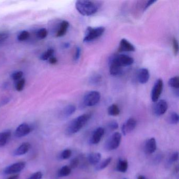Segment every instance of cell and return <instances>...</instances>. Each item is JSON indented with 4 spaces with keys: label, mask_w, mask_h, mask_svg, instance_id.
<instances>
[{
    "label": "cell",
    "mask_w": 179,
    "mask_h": 179,
    "mask_svg": "<svg viewBox=\"0 0 179 179\" xmlns=\"http://www.w3.org/2000/svg\"><path fill=\"white\" fill-rule=\"evenodd\" d=\"M90 118V114L84 113L74 119L67 125L66 129V133L68 136H72L78 133L88 123Z\"/></svg>",
    "instance_id": "1"
},
{
    "label": "cell",
    "mask_w": 179,
    "mask_h": 179,
    "mask_svg": "<svg viewBox=\"0 0 179 179\" xmlns=\"http://www.w3.org/2000/svg\"><path fill=\"white\" fill-rule=\"evenodd\" d=\"M77 11L83 16H91L98 11L99 6L96 2L92 1H77L75 4Z\"/></svg>",
    "instance_id": "2"
},
{
    "label": "cell",
    "mask_w": 179,
    "mask_h": 179,
    "mask_svg": "<svg viewBox=\"0 0 179 179\" xmlns=\"http://www.w3.org/2000/svg\"><path fill=\"white\" fill-rule=\"evenodd\" d=\"M105 31V28L102 26L97 27H87L85 33V36L83 39L84 43H87L93 41L98 38L102 36Z\"/></svg>",
    "instance_id": "3"
},
{
    "label": "cell",
    "mask_w": 179,
    "mask_h": 179,
    "mask_svg": "<svg viewBox=\"0 0 179 179\" xmlns=\"http://www.w3.org/2000/svg\"><path fill=\"white\" fill-rule=\"evenodd\" d=\"M121 139V134L120 133H113L107 140L105 144V149L108 151L115 150L119 147Z\"/></svg>",
    "instance_id": "4"
},
{
    "label": "cell",
    "mask_w": 179,
    "mask_h": 179,
    "mask_svg": "<svg viewBox=\"0 0 179 179\" xmlns=\"http://www.w3.org/2000/svg\"><path fill=\"white\" fill-rule=\"evenodd\" d=\"M100 98L101 95L99 91H90L85 95L83 98V104L87 107H93L99 102Z\"/></svg>",
    "instance_id": "5"
},
{
    "label": "cell",
    "mask_w": 179,
    "mask_h": 179,
    "mask_svg": "<svg viewBox=\"0 0 179 179\" xmlns=\"http://www.w3.org/2000/svg\"><path fill=\"white\" fill-rule=\"evenodd\" d=\"M110 62H112L118 65L119 66L123 68L124 67L128 66L133 64L134 63V59L127 55L120 54L113 56L110 59Z\"/></svg>",
    "instance_id": "6"
},
{
    "label": "cell",
    "mask_w": 179,
    "mask_h": 179,
    "mask_svg": "<svg viewBox=\"0 0 179 179\" xmlns=\"http://www.w3.org/2000/svg\"><path fill=\"white\" fill-rule=\"evenodd\" d=\"M163 81L160 78L157 79L154 83L151 94V97L153 102L158 101L163 91Z\"/></svg>",
    "instance_id": "7"
},
{
    "label": "cell",
    "mask_w": 179,
    "mask_h": 179,
    "mask_svg": "<svg viewBox=\"0 0 179 179\" xmlns=\"http://www.w3.org/2000/svg\"><path fill=\"white\" fill-rule=\"evenodd\" d=\"M26 166V163L25 162H18L16 163H13L12 165H10L6 167L3 170L4 174H13L18 173L22 171L25 168Z\"/></svg>",
    "instance_id": "8"
},
{
    "label": "cell",
    "mask_w": 179,
    "mask_h": 179,
    "mask_svg": "<svg viewBox=\"0 0 179 179\" xmlns=\"http://www.w3.org/2000/svg\"><path fill=\"white\" fill-rule=\"evenodd\" d=\"M105 133V130L101 127H99L95 129L90 138V143L91 145H97L99 143L104 136Z\"/></svg>",
    "instance_id": "9"
},
{
    "label": "cell",
    "mask_w": 179,
    "mask_h": 179,
    "mask_svg": "<svg viewBox=\"0 0 179 179\" xmlns=\"http://www.w3.org/2000/svg\"><path fill=\"white\" fill-rule=\"evenodd\" d=\"M137 120L133 118L128 119L124 123L121 127V131L124 136L133 132L136 127Z\"/></svg>",
    "instance_id": "10"
},
{
    "label": "cell",
    "mask_w": 179,
    "mask_h": 179,
    "mask_svg": "<svg viewBox=\"0 0 179 179\" xmlns=\"http://www.w3.org/2000/svg\"><path fill=\"white\" fill-rule=\"evenodd\" d=\"M168 108V105L165 100H160L156 102L153 111L157 116H161L166 113Z\"/></svg>",
    "instance_id": "11"
},
{
    "label": "cell",
    "mask_w": 179,
    "mask_h": 179,
    "mask_svg": "<svg viewBox=\"0 0 179 179\" xmlns=\"http://www.w3.org/2000/svg\"><path fill=\"white\" fill-rule=\"evenodd\" d=\"M32 131V128L26 124L23 123L18 125L15 131L14 135L16 138H22L27 136Z\"/></svg>",
    "instance_id": "12"
},
{
    "label": "cell",
    "mask_w": 179,
    "mask_h": 179,
    "mask_svg": "<svg viewBox=\"0 0 179 179\" xmlns=\"http://www.w3.org/2000/svg\"><path fill=\"white\" fill-rule=\"evenodd\" d=\"M157 150V141L154 138H151L147 140L144 145V151L147 154H151Z\"/></svg>",
    "instance_id": "13"
},
{
    "label": "cell",
    "mask_w": 179,
    "mask_h": 179,
    "mask_svg": "<svg viewBox=\"0 0 179 179\" xmlns=\"http://www.w3.org/2000/svg\"><path fill=\"white\" fill-rule=\"evenodd\" d=\"M136 50L134 45L125 38H122L120 41L118 47L119 52H133Z\"/></svg>",
    "instance_id": "14"
},
{
    "label": "cell",
    "mask_w": 179,
    "mask_h": 179,
    "mask_svg": "<svg viewBox=\"0 0 179 179\" xmlns=\"http://www.w3.org/2000/svg\"><path fill=\"white\" fill-rule=\"evenodd\" d=\"M150 74L147 68H140L137 73V79L139 82L141 84H146L149 81Z\"/></svg>",
    "instance_id": "15"
},
{
    "label": "cell",
    "mask_w": 179,
    "mask_h": 179,
    "mask_svg": "<svg viewBox=\"0 0 179 179\" xmlns=\"http://www.w3.org/2000/svg\"><path fill=\"white\" fill-rule=\"evenodd\" d=\"M30 149V144L29 142H24L16 148L13 152L14 156H20L26 154Z\"/></svg>",
    "instance_id": "16"
},
{
    "label": "cell",
    "mask_w": 179,
    "mask_h": 179,
    "mask_svg": "<svg viewBox=\"0 0 179 179\" xmlns=\"http://www.w3.org/2000/svg\"><path fill=\"white\" fill-rule=\"evenodd\" d=\"M101 159V154L99 152H93L88 154L87 160L90 165H96L100 162Z\"/></svg>",
    "instance_id": "17"
},
{
    "label": "cell",
    "mask_w": 179,
    "mask_h": 179,
    "mask_svg": "<svg viewBox=\"0 0 179 179\" xmlns=\"http://www.w3.org/2000/svg\"><path fill=\"white\" fill-rule=\"evenodd\" d=\"M70 24L67 21H63L59 24L58 32L56 33V36L58 38L64 36L66 34Z\"/></svg>",
    "instance_id": "18"
},
{
    "label": "cell",
    "mask_w": 179,
    "mask_h": 179,
    "mask_svg": "<svg viewBox=\"0 0 179 179\" xmlns=\"http://www.w3.org/2000/svg\"><path fill=\"white\" fill-rule=\"evenodd\" d=\"M11 131L10 130H6L0 133V147L6 145L11 138Z\"/></svg>",
    "instance_id": "19"
},
{
    "label": "cell",
    "mask_w": 179,
    "mask_h": 179,
    "mask_svg": "<svg viewBox=\"0 0 179 179\" xmlns=\"http://www.w3.org/2000/svg\"><path fill=\"white\" fill-rule=\"evenodd\" d=\"M109 72L111 75H120L123 72V68L119 66L118 65H117L112 62H110Z\"/></svg>",
    "instance_id": "20"
},
{
    "label": "cell",
    "mask_w": 179,
    "mask_h": 179,
    "mask_svg": "<svg viewBox=\"0 0 179 179\" xmlns=\"http://www.w3.org/2000/svg\"><path fill=\"white\" fill-rule=\"evenodd\" d=\"M76 110L75 106L73 105H69L64 108L62 111V116L65 118H67L71 116L75 113Z\"/></svg>",
    "instance_id": "21"
},
{
    "label": "cell",
    "mask_w": 179,
    "mask_h": 179,
    "mask_svg": "<svg viewBox=\"0 0 179 179\" xmlns=\"http://www.w3.org/2000/svg\"><path fill=\"white\" fill-rule=\"evenodd\" d=\"M128 168V162L127 160L120 159L117 165L116 170L118 172L125 173Z\"/></svg>",
    "instance_id": "22"
},
{
    "label": "cell",
    "mask_w": 179,
    "mask_h": 179,
    "mask_svg": "<svg viewBox=\"0 0 179 179\" xmlns=\"http://www.w3.org/2000/svg\"><path fill=\"white\" fill-rule=\"evenodd\" d=\"M120 113V109L116 104H112L108 108V113L111 116H117Z\"/></svg>",
    "instance_id": "23"
},
{
    "label": "cell",
    "mask_w": 179,
    "mask_h": 179,
    "mask_svg": "<svg viewBox=\"0 0 179 179\" xmlns=\"http://www.w3.org/2000/svg\"><path fill=\"white\" fill-rule=\"evenodd\" d=\"M72 172V169L68 165H65L62 167L58 172V177H65L70 176Z\"/></svg>",
    "instance_id": "24"
},
{
    "label": "cell",
    "mask_w": 179,
    "mask_h": 179,
    "mask_svg": "<svg viewBox=\"0 0 179 179\" xmlns=\"http://www.w3.org/2000/svg\"><path fill=\"white\" fill-rule=\"evenodd\" d=\"M111 161H112L111 157L107 158L105 160L102 161V162H101L100 163H99L97 165V167L96 168V170L97 171L104 170L110 165V163H111Z\"/></svg>",
    "instance_id": "25"
},
{
    "label": "cell",
    "mask_w": 179,
    "mask_h": 179,
    "mask_svg": "<svg viewBox=\"0 0 179 179\" xmlns=\"http://www.w3.org/2000/svg\"><path fill=\"white\" fill-rule=\"evenodd\" d=\"M168 85L171 88L175 90L179 89V78L178 76L171 78L168 81Z\"/></svg>",
    "instance_id": "26"
},
{
    "label": "cell",
    "mask_w": 179,
    "mask_h": 179,
    "mask_svg": "<svg viewBox=\"0 0 179 179\" xmlns=\"http://www.w3.org/2000/svg\"><path fill=\"white\" fill-rule=\"evenodd\" d=\"M168 121L170 124L177 125L179 121V115L176 112H172L169 116Z\"/></svg>",
    "instance_id": "27"
},
{
    "label": "cell",
    "mask_w": 179,
    "mask_h": 179,
    "mask_svg": "<svg viewBox=\"0 0 179 179\" xmlns=\"http://www.w3.org/2000/svg\"><path fill=\"white\" fill-rule=\"evenodd\" d=\"M102 81V77L99 74H95L90 77V83L93 85H97L100 84Z\"/></svg>",
    "instance_id": "28"
},
{
    "label": "cell",
    "mask_w": 179,
    "mask_h": 179,
    "mask_svg": "<svg viewBox=\"0 0 179 179\" xmlns=\"http://www.w3.org/2000/svg\"><path fill=\"white\" fill-rule=\"evenodd\" d=\"M54 53V50L53 49H50L44 53L41 56V59L43 61H46L47 59H49L51 57L53 56V54Z\"/></svg>",
    "instance_id": "29"
},
{
    "label": "cell",
    "mask_w": 179,
    "mask_h": 179,
    "mask_svg": "<svg viewBox=\"0 0 179 179\" xmlns=\"http://www.w3.org/2000/svg\"><path fill=\"white\" fill-rule=\"evenodd\" d=\"M107 127L109 131H113L118 128V123L116 120H111L108 123Z\"/></svg>",
    "instance_id": "30"
},
{
    "label": "cell",
    "mask_w": 179,
    "mask_h": 179,
    "mask_svg": "<svg viewBox=\"0 0 179 179\" xmlns=\"http://www.w3.org/2000/svg\"><path fill=\"white\" fill-rule=\"evenodd\" d=\"M179 158V152H175L173 153L171 156H170V158H169L168 161V165H172V163L176 162L178 161Z\"/></svg>",
    "instance_id": "31"
},
{
    "label": "cell",
    "mask_w": 179,
    "mask_h": 179,
    "mask_svg": "<svg viewBox=\"0 0 179 179\" xmlns=\"http://www.w3.org/2000/svg\"><path fill=\"white\" fill-rule=\"evenodd\" d=\"M72 154V150L70 149H65L63 150L60 155V158L63 160L68 159L71 157Z\"/></svg>",
    "instance_id": "32"
},
{
    "label": "cell",
    "mask_w": 179,
    "mask_h": 179,
    "mask_svg": "<svg viewBox=\"0 0 179 179\" xmlns=\"http://www.w3.org/2000/svg\"><path fill=\"white\" fill-rule=\"evenodd\" d=\"M29 37H30V33L29 32H27L26 30H23L20 33L18 37V41H24L27 40Z\"/></svg>",
    "instance_id": "33"
},
{
    "label": "cell",
    "mask_w": 179,
    "mask_h": 179,
    "mask_svg": "<svg viewBox=\"0 0 179 179\" xmlns=\"http://www.w3.org/2000/svg\"><path fill=\"white\" fill-rule=\"evenodd\" d=\"M172 49L174 55H177L179 53V43L176 38H173L172 40Z\"/></svg>",
    "instance_id": "34"
},
{
    "label": "cell",
    "mask_w": 179,
    "mask_h": 179,
    "mask_svg": "<svg viewBox=\"0 0 179 179\" xmlns=\"http://www.w3.org/2000/svg\"><path fill=\"white\" fill-rule=\"evenodd\" d=\"M25 81L24 78H22L19 81H18L15 85V88L17 91H21L23 90L24 87L25 86Z\"/></svg>",
    "instance_id": "35"
},
{
    "label": "cell",
    "mask_w": 179,
    "mask_h": 179,
    "mask_svg": "<svg viewBox=\"0 0 179 179\" xmlns=\"http://www.w3.org/2000/svg\"><path fill=\"white\" fill-rule=\"evenodd\" d=\"M48 34V32L46 29L45 28H43V29H40V30H38V33H37V36L38 38L43 39V38H45Z\"/></svg>",
    "instance_id": "36"
},
{
    "label": "cell",
    "mask_w": 179,
    "mask_h": 179,
    "mask_svg": "<svg viewBox=\"0 0 179 179\" xmlns=\"http://www.w3.org/2000/svg\"><path fill=\"white\" fill-rule=\"evenodd\" d=\"M79 159L78 158H75L70 162V166L69 167L71 169L77 168L79 165Z\"/></svg>",
    "instance_id": "37"
},
{
    "label": "cell",
    "mask_w": 179,
    "mask_h": 179,
    "mask_svg": "<svg viewBox=\"0 0 179 179\" xmlns=\"http://www.w3.org/2000/svg\"><path fill=\"white\" fill-rule=\"evenodd\" d=\"M23 75V73L21 71H18V72H15L12 74L11 77L15 81H19L20 79H22V77Z\"/></svg>",
    "instance_id": "38"
},
{
    "label": "cell",
    "mask_w": 179,
    "mask_h": 179,
    "mask_svg": "<svg viewBox=\"0 0 179 179\" xmlns=\"http://www.w3.org/2000/svg\"><path fill=\"white\" fill-rule=\"evenodd\" d=\"M81 49L79 46H77L76 47L75 50V53L74 55V60L75 62L78 61L79 58L81 57Z\"/></svg>",
    "instance_id": "39"
},
{
    "label": "cell",
    "mask_w": 179,
    "mask_h": 179,
    "mask_svg": "<svg viewBox=\"0 0 179 179\" xmlns=\"http://www.w3.org/2000/svg\"><path fill=\"white\" fill-rule=\"evenodd\" d=\"M43 177V174L41 172H36L32 174L27 179H42Z\"/></svg>",
    "instance_id": "40"
},
{
    "label": "cell",
    "mask_w": 179,
    "mask_h": 179,
    "mask_svg": "<svg viewBox=\"0 0 179 179\" xmlns=\"http://www.w3.org/2000/svg\"><path fill=\"white\" fill-rule=\"evenodd\" d=\"M9 36V34L6 32H0V43L5 41L7 40Z\"/></svg>",
    "instance_id": "41"
},
{
    "label": "cell",
    "mask_w": 179,
    "mask_h": 179,
    "mask_svg": "<svg viewBox=\"0 0 179 179\" xmlns=\"http://www.w3.org/2000/svg\"><path fill=\"white\" fill-rule=\"evenodd\" d=\"M156 2H157V1H155V0L148 1L145 3V7H144V10H146L148 7H149L150 6H152L153 4H154V3H156Z\"/></svg>",
    "instance_id": "42"
},
{
    "label": "cell",
    "mask_w": 179,
    "mask_h": 179,
    "mask_svg": "<svg viewBox=\"0 0 179 179\" xmlns=\"http://www.w3.org/2000/svg\"><path fill=\"white\" fill-rule=\"evenodd\" d=\"M49 63L51 64H56V63H58V59L54 56H52L50 58H49Z\"/></svg>",
    "instance_id": "43"
},
{
    "label": "cell",
    "mask_w": 179,
    "mask_h": 179,
    "mask_svg": "<svg viewBox=\"0 0 179 179\" xmlns=\"http://www.w3.org/2000/svg\"><path fill=\"white\" fill-rule=\"evenodd\" d=\"M18 178H19V176L18 174H16V175H14L11 177L7 178V179H18Z\"/></svg>",
    "instance_id": "44"
},
{
    "label": "cell",
    "mask_w": 179,
    "mask_h": 179,
    "mask_svg": "<svg viewBox=\"0 0 179 179\" xmlns=\"http://www.w3.org/2000/svg\"><path fill=\"white\" fill-rule=\"evenodd\" d=\"M63 46H64V47L65 48V49L68 48V47L70 46V44L69 43H64V44L63 45Z\"/></svg>",
    "instance_id": "45"
},
{
    "label": "cell",
    "mask_w": 179,
    "mask_h": 179,
    "mask_svg": "<svg viewBox=\"0 0 179 179\" xmlns=\"http://www.w3.org/2000/svg\"><path fill=\"white\" fill-rule=\"evenodd\" d=\"M138 179H146L145 177L143 176H139L138 177Z\"/></svg>",
    "instance_id": "46"
},
{
    "label": "cell",
    "mask_w": 179,
    "mask_h": 179,
    "mask_svg": "<svg viewBox=\"0 0 179 179\" xmlns=\"http://www.w3.org/2000/svg\"></svg>",
    "instance_id": "47"
}]
</instances>
